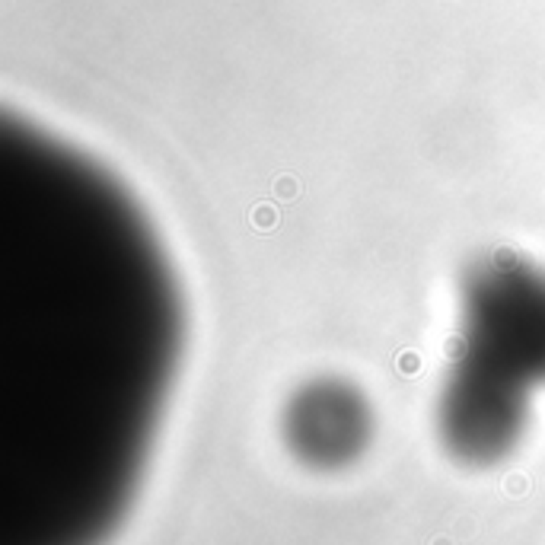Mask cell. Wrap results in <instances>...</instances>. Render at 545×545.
Masks as SVG:
<instances>
[{
	"label": "cell",
	"instance_id": "cell-3",
	"mask_svg": "<svg viewBox=\"0 0 545 545\" xmlns=\"http://www.w3.org/2000/svg\"><path fill=\"white\" fill-rule=\"evenodd\" d=\"M287 453L309 472H345L373 440V408L354 383L313 376L287 399L281 414Z\"/></svg>",
	"mask_w": 545,
	"mask_h": 545
},
{
	"label": "cell",
	"instance_id": "cell-1",
	"mask_svg": "<svg viewBox=\"0 0 545 545\" xmlns=\"http://www.w3.org/2000/svg\"><path fill=\"white\" fill-rule=\"evenodd\" d=\"M463 361L523 392L545 383V274L510 256L481 262L466 278Z\"/></svg>",
	"mask_w": 545,
	"mask_h": 545
},
{
	"label": "cell",
	"instance_id": "cell-2",
	"mask_svg": "<svg viewBox=\"0 0 545 545\" xmlns=\"http://www.w3.org/2000/svg\"><path fill=\"white\" fill-rule=\"evenodd\" d=\"M529 428V392L456 357L437 399V434L456 463H504Z\"/></svg>",
	"mask_w": 545,
	"mask_h": 545
}]
</instances>
